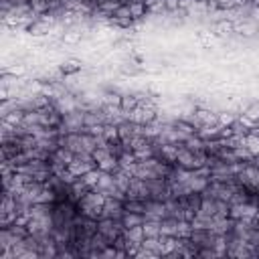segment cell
Returning a JSON list of instances; mask_svg holds the SVG:
<instances>
[{
  "instance_id": "2",
  "label": "cell",
  "mask_w": 259,
  "mask_h": 259,
  "mask_svg": "<svg viewBox=\"0 0 259 259\" xmlns=\"http://www.w3.org/2000/svg\"><path fill=\"white\" fill-rule=\"evenodd\" d=\"M77 69H79V67H77L75 63H67V67L63 65V69H61V71H63V73L67 75V73H73V71H77Z\"/></svg>"
},
{
  "instance_id": "4",
  "label": "cell",
  "mask_w": 259,
  "mask_h": 259,
  "mask_svg": "<svg viewBox=\"0 0 259 259\" xmlns=\"http://www.w3.org/2000/svg\"><path fill=\"white\" fill-rule=\"evenodd\" d=\"M200 2H212L214 4V0H200Z\"/></svg>"
},
{
  "instance_id": "1",
  "label": "cell",
  "mask_w": 259,
  "mask_h": 259,
  "mask_svg": "<svg viewBox=\"0 0 259 259\" xmlns=\"http://www.w3.org/2000/svg\"><path fill=\"white\" fill-rule=\"evenodd\" d=\"M103 204H105V196L99 192V190H95V188H91L89 192H85L79 200H77V208H79V212L83 214V217H89V219H101V214H103Z\"/></svg>"
},
{
  "instance_id": "3",
  "label": "cell",
  "mask_w": 259,
  "mask_h": 259,
  "mask_svg": "<svg viewBox=\"0 0 259 259\" xmlns=\"http://www.w3.org/2000/svg\"><path fill=\"white\" fill-rule=\"evenodd\" d=\"M251 4H253L255 8H259V0H251Z\"/></svg>"
}]
</instances>
